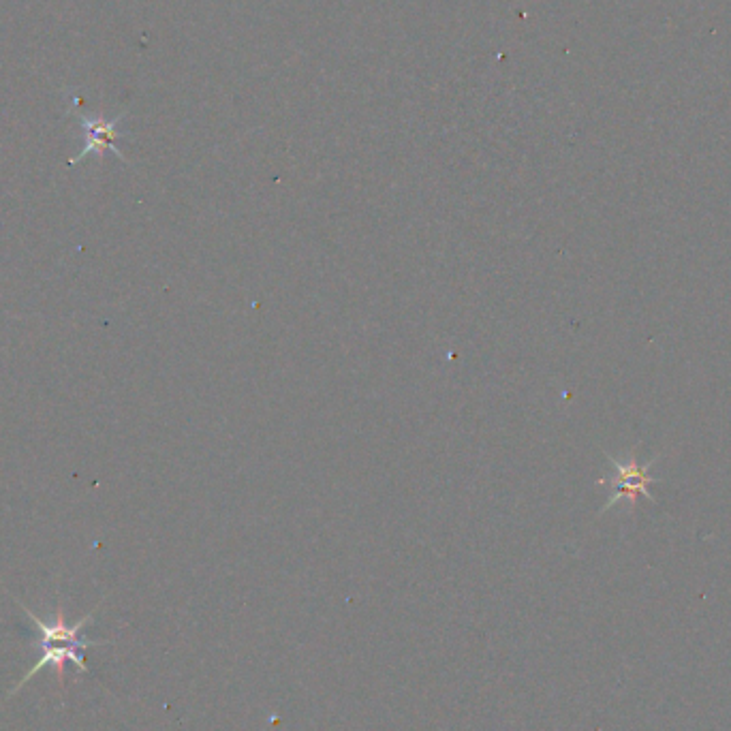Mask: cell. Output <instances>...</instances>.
Listing matches in <instances>:
<instances>
[{
    "label": "cell",
    "instance_id": "obj_1",
    "mask_svg": "<svg viewBox=\"0 0 731 731\" xmlns=\"http://www.w3.org/2000/svg\"><path fill=\"white\" fill-rule=\"evenodd\" d=\"M22 610H24L26 618L33 622V625L41 633L39 648H41L43 655L37 661V665L30 667L28 674L22 678V682L11 693L20 691L30 678L43 670V667H54V672H56L58 678H62V674H65V665L67 663H73L77 672H84V674L88 672L86 659H84V650L101 644V642H95V640H88V637L84 635V627L92 620V614H86L82 620H77L75 625H67L65 614H62V608L56 610V620H52V622H43L41 618H37L33 612H30L26 605H22Z\"/></svg>",
    "mask_w": 731,
    "mask_h": 731
},
{
    "label": "cell",
    "instance_id": "obj_2",
    "mask_svg": "<svg viewBox=\"0 0 731 731\" xmlns=\"http://www.w3.org/2000/svg\"><path fill=\"white\" fill-rule=\"evenodd\" d=\"M608 460L612 464V473L601 477L597 484L605 486L610 490L608 503L603 505V511H610L612 507H616L620 501H627L629 509H635L637 499L644 496L650 503H655V494L650 492V486H655L661 481V477L650 475V469L655 466V462L659 460V456L652 458L646 464H637L635 454L627 456V458H614L608 454Z\"/></svg>",
    "mask_w": 731,
    "mask_h": 731
},
{
    "label": "cell",
    "instance_id": "obj_3",
    "mask_svg": "<svg viewBox=\"0 0 731 731\" xmlns=\"http://www.w3.org/2000/svg\"><path fill=\"white\" fill-rule=\"evenodd\" d=\"M82 129L86 131V135H88V139H86V146H84V150L80 152V154H77V157L71 161V165H75V163H80L84 157H88V154L90 152H97V154H103L105 150H112L114 154H116V157H120L122 161H127V159H124V154L118 150V146H116V139L120 137V133H118V120H103V118H99V120H82Z\"/></svg>",
    "mask_w": 731,
    "mask_h": 731
}]
</instances>
